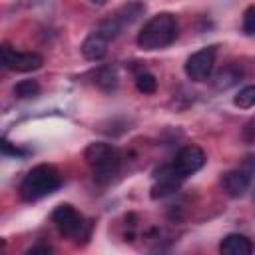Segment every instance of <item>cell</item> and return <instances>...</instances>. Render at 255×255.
Segmentation results:
<instances>
[{
	"label": "cell",
	"instance_id": "19",
	"mask_svg": "<svg viewBox=\"0 0 255 255\" xmlns=\"http://www.w3.org/2000/svg\"><path fill=\"white\" fill-rule=\"evenodd\" d=\"M28 253H30V255H32V253H52V247H50V245H34V247L28 249Z\"/></svg>",
	"mask_w": 255,
	"mask_h": 255
},
{
	"label": "cell",
	"instance_id": "14",
	"mask_svg": "<svg viewBox=\"0 0 255 255\" xmlns=\"http://www.w3.org/2000/svg\"><path fill=\"white\" fill-rule=\"evenodd\" d=\"M135 88L141 92V94H153L155 88H157V80L153 74L149 72H139L135 76Z\"/></svg>",
	"mask_w": 255,
	"mask_h": 255
},
{
	"label": "cell",
	"instance_id": "17",
	"mask_svg": "<svg viewBox=\"0 0 255 255\" xmlns=\"http://www.w3.org/2000/svg\"><path fill=\"white\" fill-rule=\"evenodd\" d=\"M243 32L247 36H253L255 34V4L249 6L243 14Z\"/></svg>",
	"mask_w": 255,
	"mask_h": 255
},
{
	"label": "cell",
	"instance_id": "18",
	"mask_svg": "<svg viewBox=\"0 0 255 255\" xmlns=\"http://www.w3.org/2000/svg\"><path fill=\"white\" fill-rule=\"evenodd\" d=\"M2 151H4L6 155H24V153H26L24 149H20V147L12 145L8 139H2Z\"/></svg>",
	"mask_w": 255,
	"mask_h": 255
},
{
	"label": "cell",
	"instance_id": "20",
	"mask_svg": "<svg viewBox=\"0 0 255 255\" xmlns=\"http://www.w3.org/2000/svg\"><path fill=\"white\" fill-rule=\"evenodd\" d=\"M90 2H94V4H106L108 0H90Z\"/></svg>",
	"mask_w": 255,
	"mask_h": 255
},
{
	"label": "cell",
	"instance_id": "7",
	"mask_svg": "<svg viewBox=\"0 0 255 255\" xmlns=\"http://www.w3.org/2000/svg\"><path fill=\"white\" fill-rule=\"evenodd\" d=\"M203 163H205V153L197 145H185V147H181L175 153L173 161H171V165L175 167V171L183 179L189 177V175H193L195 171H199L203 167Z\"/></svg>",
	"mask_w": 255,
	"mask_h": 255
},
{
	"label": "cell",
	"instance_id": "3",
	"mask_svg": "<svg viewBox=\"0 0 255 255\" xmlns=\"http://www.w3.org/2000/svg\"><path fill=\"white\" fill-rule=\"evenodd\" d=\"M60 185H62L60 171L54 165L40 163L24 175V179L20 183V197L24 201H38V199L54 193Z\"/></svg>",
	"mask_w": 255,
	"mask_h": 255
},
{
	"label": "cell",
	"instance_id": "12",
	"mask_svg": "<svg viewBox=\"0 0 255 255\" xmlns=\"http://www.w3.org/2000/svg\"><path fill=\"white\" fill-rule=\"evenodd\" d=\"M239 80H241V70H237V68H233V66H227V68H223L221 72L215 74L213 86H215L217 90H227V88L235 86Z\"/></svg>",
	"mask_w": 255,
	"mask_h": 255
},
{
	"label": "cell",
	"instance_id": "11",
	"mask_svg": "<svg viewBox=\"0 0 255 255\" xmlns=\"http://www.w3.org/2000/svg\"><path fill=\"white\" fill-rule=\"evenodd\" d=\"M108 40L106 38H102L98 32H92L86 40H84V44H82V54H84V58L86 60H90V62H98V60H102L106 54H108Z\"/></svg>",
	"mask_w": 255,
	"mask_h": 255
},
{
	"label": "cell",
	"instance_id": "13",
	"mask_svg": "<svg viewBox=\"0 0 255 255\" xmlns=\"http://www.w3.org/2000/svg\"><path fill=\"white\" fill-rule=\"evenodd\" d=\"M14 96L18 100H28V98H36L40 94V84L34 82V80H22L14 86Z\"/></svg>",
	"mask_w": 255,
	"mask_h": 255
},
{
	"label": "cell",
	"instance_id": "15",
	"mask_svg": "<svg viewBox=\"0 0 255 255\" xmlns=\"http://www.w3.org/2000/svg\"><path fill=\"white\" fill-rule=\"evenodd\" d=\"M233 104L241 110H249L255 106V86H247L243 90H239V94L233 98Z\"/></svg>",
	"mask_w": 255,
	"mask_h": 255
},
{
	"label": "cell",
	"instance_id": "4",
	"mask_svg": "<svg viewBox=\"0 0 255 255\" xmlns=\"http://www.w3.org/2000/svg\"><path fill=\"white\" fill-rule=\"evenodd\" d=\"M215 56H217V48L215 46H207L201 48L199 52L191 54L185 60V74L189 80L193 82H203L211 76L213 66H215Z\"/></svg>",
	"mask_w": 255,
	"mask_h": 255
},
{
	"label": "cell",
	"instance_id": "6",
	"mask_svg": "<svg viewBox=\"0 0 255 255\" xmlns=\"http://www.w3.org/2000/svg\"><path fill=\"white\" fill-rule=\"evenodd\" d=\"M2 64L8 70L14 72H34L38 68H42L44 58L38 52H18L14 48H10L8 44L2 46Z\"/></svg>",
	"mask_w": 255,
	"mask_h": 255
},
{
	"label": "cell",
	"instance_id": "21",
	"mask_svg": "<svg viewBox=\"0 0 255 255\" xmlns=\"http://www.w3.org/2000/svg\"><path fill=\"white\" fill-rule=\"evenodd\" d=\"M253 199H255V191H253Z\"/></svg>",
	"mask_w": 255,
	"mask_h": 255
},
{
	"label": "cell",
	"instance_id": "16",
	"mask_svg": "<svg viewBox=\"0 0 255 255\" xmlns=\"http://www.w3.org/2000/svg\"><path fill=\"white\" fill-rule=\"evenodd\" d=\"M96 84L102 90H108L110 92V90H114L118 86V76H116V72L112 68H102L98 72V76H96Z\"/></svg>",
	"mask_w": 255,
	"mask_h": 255
},
{
	"label": "cell",
	"instance_id": "10",
	"mask_svg": "<svg viewBox=\"0 0 255 255\" xmlns=\"http://www.w3.org/2000/svg\"><path fill=\"white\" fill-rule=\"evenodd\" d=\"M219 251L223 255H249L253 251V245L251 241L241 235V233H229L221 239L219 243Z\"/></svg>",
	"mask_w": 255,
	"mask_h": 255
},
{
	"label": "cell",
	"instance_id": "5",
	"mask_svg": "<svg viewBox=\"0 0 255 255\" xmlns=\"http://www.w3.org/2000/svg\"><path fill=\"white\" fill-rule=\"evenodd\" d=\"M52 221H54L56 229L62 235H66V237H80L82 235V229L86 225L82 213L74 205H70V203L58 205L54 209V213H52Z\"/></svg>",
	"mask_w": 255,
	"mask_h": 255
},
{
	"label": "cell",
	"instance_id": "1",
	"mask_svg": "<svg viewBox=\"0 0 255 255\" xmlns=\"http://www.w3.org/2000/svg\"><path fill=\"white\" fill-rule=\"evenodd\" d=\"M177 38V20L169 12H159L151 16L143 28L139 30L135 42L141 50H161L169 44H173Z\"/></svg>",
	"mask_w": 255,
	"mask_h": 255
},
{
	"label": "cell",
	"instance_id": "8",
	"mask_svg": "<svg viewBox=\"0 0 255 255\" xmlns=\"http://www.w3.org/2000/svg\"><path fill=\"white\" fill-rule=\"evenodd\" d=\"M153 187H151V197L153 199H159V197H165V195H171L173 191L179 189L183 177L175 171V167L171 163H165L161 167H157L153 171Z\"/></svg>",
	"mask_w": 255,
	"mask_h": 255
},
{
	"label": "cell",
	"instance_id": "9",
	"mask_svg": "<svg viewBox=\"0 0 255 255\" xmlns=\"http://www.w3.org/2000/svg\"><path fill=\"white\" fill-rule=\"evenodd\" d=\"M251 179H253V175H251L245 167H237V169L227 171V173L221 177V185H223V191H225L229 197H241V195H245V191L249 189Z\"/></svg>",
	"mask_w": 255,
	"mask_h": 255
},
{
	"label": "cell",
	"instance_id": "2",
	"mask_svg": "<svg viewBox=\"0 0 255 255\" xmlns=\"http://www.w3.org/2000/svg\"><path fill=\"white\" fill-rule=\"evenodd\" d=\"M84 157H86L88 165L92 167L94 181H98L102 185L110 183L118 175L120 165H122L120 151L112 143H104V141L90 143L84 151Z\"/></svg>",
	"mask_w": 255,
	"mask_h": 255
}]
</instances>
